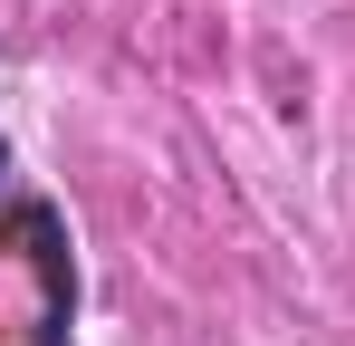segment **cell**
<instances>
[{
  "label": "cell",
  "mask_w": 355,
  "mask_h": 346,
  "mask_svg": "<svg viewBox=\"0 0 355 346\" xmlns=\"http://www.w3.org/2000/svg\"><path fill=\"white\" fill-rule=\"evenodd\" d=\"M0 231H10V240H29V260H39V279H49V346H58L67 298H77V288H67V240H58V212H49V202H19Z\"/></svg>",
  "instance_id": "6da1fadb"
},
{
  "label": "cell",
  "mask_w": 355,
  "mask_h": 346,
  "mask_svg": "<svg viewBox=\"0 0 355 346\" xmlns=\"http://www.w3.org/2000/svg\"><path fill=\"white\" fill-rule=\"evenodd\" d=\"M0 164H10V154H0Z\"/></svg>",
  "instance_id": "7a4b0ae2"
}]
</instances>
